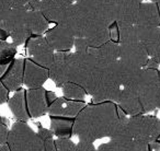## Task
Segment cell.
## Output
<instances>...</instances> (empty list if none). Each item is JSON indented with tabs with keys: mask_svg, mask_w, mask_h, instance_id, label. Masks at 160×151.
<instances>
[{
	"mask_svg": "<svg viewBox=\"0 0 160 151\" xmlns=\"http://www.w3.org/2000/svg\"><path fill=\"white\" fill-rule=\"evenodd\" d=\"M151 59H153L156 62H158V64L160 65V49H159V51H158V54H157V55H156L153 58H151Z\"/></svg>",
	"mask_w": 160,
	"mask_h": 151,
	"instance_id": "ab89813d",
	"label": "cell"
},
{
	"mask_svg": "<svg viewBox=\"0 0 160 151\" xmlns=\"http://www.w3.org/2000/svg\"><path fill=\"white\" fill-rule=\"evenodd\" d=\"M118 103L120 109L126 115L135 116L139 115V114H144L139 100H138L135 91L132 88H122Z\"/></svg>",
	"mask_w": 160,
	"mask_h": 151,
	"instance_id": "ffe728a7",
	"label": "cell"
},
{
	"mask_svg": "<svg viewBox=\"0 0 160 151\" xmlns=\"http://www.w3.org/2000/svg\"><path fill=\"white\" fill-rule=\"evenodd\" d=\"M8 133H9V129H8L7 123L5 118H2L0 115V146L7 142Z\"/></svg>",
	"mask_w": 160,
	"mask_h": 151,
	"instance_id": "1f68e13d",
	"label": "cell"
},
{
	"mask_svg": "<svg viewBox=\"0 0 160 151\" xmlns=\"http://www.w3.org/2000/svg\"><path fill=\"white\" fill-rule=\"evenodd\" d=\"M129 142L122 138L111 137L108 142L100 144L97 151H125Z\"/></svg>",
	"mask_w": 160,
	"mask_h": 151,
	"instance_id": "f1b7e54d",
	"label": "cell"
},
{
	"mask_svg": "<svg viewBox=\"0 0 160 151\" xmlns=\"http://www.w3.org/2000/svg\"><path fill=\"white\" fill-rule=\"evenodd\" d=\"M62 93L66 99L69 100H77V101H82L86 98V91L83 90V88H81L80 85H76L70 81H67L62 85Z\"/></svg>",
	"mask_w": 160,
	"mask_h": 151,
	"instance_id": "4316f807",
	"label": "cell"
},
{
	"mask_svg": "<svg viewBox=\"0 0 160 151\" xmlns=\"http://www.w3.org/2000/svg\"><path fill=\"white\" fill-rule=\"evenodd\" d=\"M158 1H160V0H150V2H156V3H157Z\"/></svg>",
	"mask_w": 160,
	"mask_h": 151,
	"instance_id": "7bdbcfd3",
	"label": "cell"
},
{
	"mask_svg": "<svg viewBox=\"0 0 160 151\" xmlns=\"http://www.w3.org/2000/svg\"><path fill=\"white\" fill-rule=\"evenodd\" d=\"M11 8H25L30 0H8Z\"/></svg>",
	"mask_w": 160,
	"mask_h": 151,
	"instance_id": "d590c367",
	"label": "cell"
},
{
	"mask_svg": "<svg viewBox=\"0 0 160 151\" xmlns=\"http://www.w3.org/2000/svg\"><path fill=\"white\" fill-rule=\"evenodd\" d=\"M41 8V0H30L28 5L25 6V9L28 11H38Z\"/></svg>",
	"mask_w": 160,
	"mask_h": 151,
	"instance_id": "836d02e7",
	"label": "cell"
},
{
	"mask_svg": "<svg viewBox=\"0 0 160 151\" xmlns=\"http://www.w3.org/2000/svg\"><path fill=\"white\" fill-rule=\"evenodd\" d=\"M73 120L71 117L51 116V130L57 138H69L72 135Z\"/></svg>",
	"mask_w": 160,
	"mask_h": 151,
	"instance_id": "cb8c5ba5",
	"label": "cell"
},
{
	"mask_svg": "<svg viewBox=\"0 0 160 151\" xmlns=\"http://www.w3.org/2000/svg\"><path fill=\"white\" fill-rule=\"evenodd\" d=\"M23 73H24V59H13L0 78V81L7 88L8 91L16 92L21 89L23 83Z\"/></svg>",
	"mask_w": 160,
	"mask_h": 151,
	"instance_id": "5bb4252c",
	"label": "cell"
},
{
	"mask_svg": "<svg viewBox=\"0 0 160 151\" xmlns=\"http://www.w3.org/2000/svg\"><path fill=\"white\" fill-rule=\"evenodd\" d=\"M60 25L66 27L72 33L75 38L88 37L96 31L100 30L101 27H108L92 18L86 10H83L77 3H72L70 6L66 17H65L64 22Z\"/></svg>",
	"mask_w": 160,
	"mask_h": 151,
	"instance_id": "277c9868",
	"label": "cell"
},
{
	"mask_svg": "<svg viewBox=\"0 0 160 151\" xmlns=\"http://www.w3.org/2000/svg\"><path fill=\"white\" fill-rule=\"evenodd\" d=\"M131 88L135 91L144 114L155 111L160 99V69L144 68L138 81Z\"/></svg>",
	"mask_w": 160,
	"mask_h": 151,
	"instance_id": "3957f363",
	"label": "cell"
},
{
	"mask_svg": "<svg viewBox=\"0 0 160 151\" xmlns=\"http://www.w3.org/2000/svg\"><path fill=\"white\" fill-rule=\"evenodd\" d=\"M75 3L108 27L116 22L118 0H77Z\"/></svg>",
	"mask_w": 160,
	"mask_h": 151,
	"instance_id": "9c48e42d",
	"label": "cell"
},
{
	"mask_svg": "<svg viewBox=\"0 0 160 151\" xmlns=\"http://www.w3.org/2000/svg\"><path fill=\"white\" fill-rule=\"evenodd\" d=\"M136 25L160 27V13L156 2H142L136 18Z\"/></svg>",
	"mask_w": 160,
	"mask_h": 151,
	"instance_id": "44dd1931",
	"label": "cell"
},
{
	"mask_svg": "<svg viewBox=\"0 0 160 151\" xmlns=\"http://www.w3.org/2000/svg\"><path fill=\"white\" fill-rule=\"evenodd\" d=\"M66 1H68V2H70V3H75L77 0H66Z\"/></svg>",
	"mask_w": 160,
	"mask_h": 151,
	"instance_id": "60d3db41",
	"label": "cell"
},
{
	"mask_svg": "<svg viewBox=\"0 0 160 151\" xmlns=\"http://www.w3.org/2000/svg\"><path fill=\"white\" fill-rule=\"evenodd\" d=\"M17 46L13 43L0 40V65H9L14 59Z\"/></svg>",
	"mask_w": 160,
	"mask_h": 151,
	"instance_id": "83f0119b",
	"label": "cell"
},
{
	"mask_svg": "<svg viewBox=\"0 0 160 151\" xmlns=\"http://www.w3.org/2000/svg\"><path fill=\"white\" fill-rule=\"evenodd\" d=\"M121 91H122V85L118 79V61H116L101 70L99 82L91 96L94 103L107 102V101L118 102Z\"/></svg>",
	"mask_w": 160,
	"mask_h": 151,
	"instance_id": "8992f818",
	"label": "cell"
},
{
	"mask_svg": "<svg viewBox=\"0 0 160 151\" xmlns=\"http://www.w3.org/2000/svg\"><path fill=\"white\" fill-rule=\"evenodd\" d=\"M28 42V51L32 60L40 66L48 69L54 60L55 51L48 44L45 36L31 35Z\"/></svg>",
	"mask_w": 160,
	"mask_h": 151,
	"instance_id": "30bf717a",
	"label": "cell"
},
{
	"mask_svg": "<svg viewBox=\"0 0 160 151\" xmlns=\"http://www.w3.org/2000/svg\"><path fill=\"white\" fill-rule=\"evenodd\" d=\"M100 66L89 51L69 53L68 81L83 88L86 93L92 95L101 75Z\"/></svg>",
	"mask_w": 160,
	"mask_h": 151,
	"instance_id": "7a4b0ae2",
	"label": "cell"
},
{
	"mask_svg": "<svg viewBox=\"0 0 160 151\" xmlns=\"http://www.w3.org/2000/svg\"><path fill=\"white\" fill-rule=\"evenodd\" d=\"M68 56L69 51H55L53 64L48 68V78L57 87L68 81Z\"/></svg>",
	"mask_w": 160,
	"mask_h": 151,
	"instance_id": "d6986e66",
	"label": "cell"
},
{
	"mask_svg": "<svg viewBox=\"0 0 160 151\" xmlns=\"http://www.w3.org/2000/svg\"><path fill=\"white\" fill-rule=\"evenodd\" d=\"M10 111L12 112L13 116L19 122H28L30 118L29 112L27 107V101H25V91L19 89L16 93L8 100Z\"/></svg>",
	"mask_w": 160,
	"mask_h": 151,
	"instance_id": "603a6c76",
	"label": "cell"
},
{
	"mask_svg": "<svg viewBox=\"0 0 160 151\" xmlns=\"http://www.w3.org/2000/svg\"><path fill=\"white\" fill-rule=\"evenodd\" d=\"M144 0H118L116 22L135 24L137 12Z\"/></svg>",
	"mask_w": 160,
	"mask_h": 151,
	"instance_id": "7402d4cb",
	"label": "cell"
},
{
	"mask_svg": "<svg viewBox=\"0 0 160 151\" xmlns=\"http://www.w3.org/2000/svg\"><path fill=\"white\" fill-rule=\"evenodd\" d=\"M6 144L10 151H45L42 139L27 122L18 120L12 125Z\"/></svg>",
	"mask_w": 160,
	"mask_h": 151,
	"instance_id": "5b68a950",
	"label": "cell"
},
{
	"mask_svg": "<svg viewBox=\"0 0 160 151\" xmlns=\"http://www.w3.org/2000/svg\"><path fill=\"white\" fill-rule=\"evenodd\" d=\"M56 100V94L52 91H46V101H47V104H51L52 102Z\"/></svg>",
	"mask_w": 160,
	"mask_h": 151,
	"instance_id": "8d00e7d4",
	"label": "cell"
},
{
	"mask_svg": "<svg viewBox=\"0 0 160 151\" xmlns=\"http://www.w3.org/2000/svg\"><path fill=\"white\" fill-rule=\"evenodd\" d=\"M136 27L138 40L146 48L149 58H153L160 49V27Z\"/></svg>",
	"mask_w": 160,
	"mask_h": 151,
	"instance_id": "ac0fdd59",
	"label": "cell"
},
{
	"mask_svg": "<svg viewBox=\"0 0 160 151\" xmlns=\"http://www.w3.org/2000/svg\"><path fill=\"white\" fill-rule=\"evenodd\" d=\"M7 68H8V65H0V78H1L3 73L6 72Z\"/></svg>",
	"mask_w": 160,
	"mask_h": 151,
	"instance_id": "74e56055",
	"label": "cell"
},
{
	"mask_svg": "<svg viewBox=\"0 0 160 151\" xmlns=\"http://www.w3.org/2000/svg\"><path fill=\"white\" fill-rule=\"evenodd\" d=\"M118 120V109L114 102L94 103L85 106L73 120L72 135L79 140L93 144L101 138H109Z\"/></svg>",
	"mask_w": 160,
	"mask_h": 151,
	"instance_id": "6da1fadb",
	"label": "cell"
},
{
	"mask_svg": "<svg viewBox=\"0 0 160 151\" xmlns=\"http://www.w3.org/2000/svg\"><path fill=\"white\" fill-rule=\"evenodd\" d=\"M8 100H9V91L2 85V82L0 81V105H2L3 103L8 102Z\"/></svg>",
	"mask_w": 160,
	"mask_h": 151,
	"instance_id": "d6a6232c",
	"label": "cell"
},
{
	"mask_svg": "<svg viewBox=\"0 0 160 151\" xmlns=\"http://www.w3.org/2000/svg\"><path fill=\"white\" fill-rule=\"evenodd\" d=\"M125 151H149V144L138 139H132Z\"/></svg>",
	"mask_w": 160,
	"mask_h": 151,
	"instance_id": "4dcf8cb0",
	"label": "cell"
},
{
	"mask_svg": "<svg viewBox=\"0 0 160 151\" xmlns=\"http://www.w3.org/2000/svg\"><path fill=\"white\" fill-rule=\"evenodd\" d=\"M38 135L42 139L45 151H57L55 140H54V134L51 129L44 128V127H38Z\"/></svg>",
	"mask_w": 160,
	"mask_h": 151,
	"instance_id": "f546056e",
	"label": "cell"
},
{
	"mask_svg": "<svg viewBox=\"0 0 160 151\" xmlns=\"http://www.w3.org/2000/svg\"><path fill=\"white\" fill-rule=\"evenodd\" d=\"M27 13L25 8H11L0 18V29L9 34L16 46L24 44L32 35L27 25Z\"/></svg>",
	"mask_w": 160,
	"mask_h": 151,
	"instance_id": "52a82bcc",
	"label": "cell"
},
{
	"mask_svg": "<svg viewBox=\"0 0 160 151\" xmlns=\"http://www.w3.org/2000/svg\"><path fill=\"white\" fill-rule=\"evenodd\" d=\"M71 5L66 0H41L40 11L48 22L62 24Z\"/></svg>",
	"mask_w": 160,
	"mask_h": 151,
	"instance_id": "7c38bea8",
	"label": "cell"
},
{
	"mask_svg": "<svg viewBox=\"0 0 160 151\" xmlns=\"http://www.w3.org/2000/svg\"><path fill=\"white\" fill-rule=\"evenodd\" d=\"M57 151H97L92 142L79 140L78 144H73L70 138H57L55 140Z\"/></svg>",
	"mask_w": 160,
	"mask_h": 151,
	"instance_id": "484cf974",
	"label": "cell"
},
{
	"mask_svg": "<svg viewBox=\"0 0 160 151\" xmlns=\"http://www.w3.org/2000/svg\"><path fill=\"white\" fill-rule=\"evenodd\" d=\"M0 151H10L9 150V147H8L7 144H3L0 146Z\"/></svg>",
	"mask_w": 160,
	"mask_h": 151,
	"instance_id": "f35d334b",
	"label": "cell"
},
{
	"mask_svg": "<svg viewBox=\"0 0 160 151\" xmlns=\"http://www.w3.org/2000/svg\"><path fill=\"white\" fill-rule=\"evenodd\" d=\"M157 6H158V10H159V13H160V1L157 2Z\"/></svg>",
	"mask_w": 160,
	"mask_h": 151,
	"instance_id": "b9f144b4",
	"label": "cell"
},
{
	"mask_svg": "<svg viewBox=\"0 0 160 151\" xmlns=\"http://www.w3.org/2000/svg\"><path fill=\"white\" fill-rule=\"evenodd\" d=\"M25 101L30 117H41L45 115L48 110L46 101V90L44 88H35L25 91Z\"/></svg>",
	"mask_w": 160,
	"mask_h": 151,
	"instance_id": "4fadbf2b",
	"label": "cell"
},
{
	"mask_svg": "<svg viewBox=\"0 0 160 151\" xmlns=\"http://www.w3.org/2000/svg\"><path fill=\"white\" fill-rule=\"evenodd\" d=\"M88 51L94 57L101 69L116 62L118 60V56H120L118 43L111 40L108 41L101 46L96 47V48H89Z\"/></svg>",
	"mask_w": 160,
	"mask_h": 151,
	"instance_id": "e0dca14e",
	"label": "cell"
},
{
	"mask_svg": "<svg viewBox=\"0 0 160 151\" xmlns=\"http://www.w3.org/2000/svg\"><path fill=\"white\" fill-rule=\"evenodd\" d=\"M47 79H48V69L38 65L32 59L24 60L23 83L29 89L43 87Z\"/></svg>",
	"mask_w": 160,
	"mask_h": 151,
	"instance_id": "9a60e30c",
	"label": "cell"
},
{
	"mask_svg": "<svg viewBox=\"0 0 160 151\" xmlns=\"http://www.w3.org/2000/svg\"><path fill=\"white\" fill-rule=\"evenodd\" d=\"M83 107H85L83 101L56 98V100L48 105L47 113L51 116H65V117L73 118L79 114V112Z\"/></svg>",
	"mask_w": 160,
	"mask_h": 151,
	"instance_id": "2e32d148",
	"label": "cell"
},
{
	"mask_svg": "<svg viewBox=\"0 0 160 151\" xmlns=\"http://www.w3.org/2000/svg\"><path fill=\"white\" fill-rule=\"evenodd\" d=\"M10 9L11 7H10L8 0H0V18L7 14Z\"/></svg>",
	"mask_w": 160,
	"mask_h": 151,
	"instance_id": "e575fe53",
	"label": "cell"
},
{
	"mask_svg": "<svg viewBox=\"0 0 160 151\" xmlns=\"http://www.w3.org/2000/svg\"><path fill=\"white\" fill-rule=\"evenodd\" d=\"M127 125L134 139L152 144L160 138V119L155 116L144 114L131 116L127 118Z\"/></svg>",
	"mask_w": 160,
	"mask_h": 151,
	"instance_id": "ba28073f",
	"label": "cell"
},
{
	"mask_svg": "<svg viewBox=\"0 0 160 151\" xmlns=\"http://www.w3.org/2000/svg\"><path fill=\"white\" fill-rule=\"evenodd\" d=\"M27 25L32 35H42L48 29V21L46 20L42 12L28 11L27 13Z\"/></svg>",
	"mask_w": 160,
	"mask_h": 151,
	"instance_id": "d4e9b609",
	"label": "cell"
},
{
	"mask_svg": "<svg viewBox=\"0 0 160 151\" xmlns=\"http://www.w3.org/2000/svg\"><path fill=\"white\" fill-rule=\"evenodd\" d=\"M45 38L55 51H69L73 47L75 36L66 27L56 24L46 31Z\"/></svg>",
	"mask_w": 160,
	"mask_h": 151,
	"instance_id": "8fae6325",
	"label": "cell"
}]
</instances>
